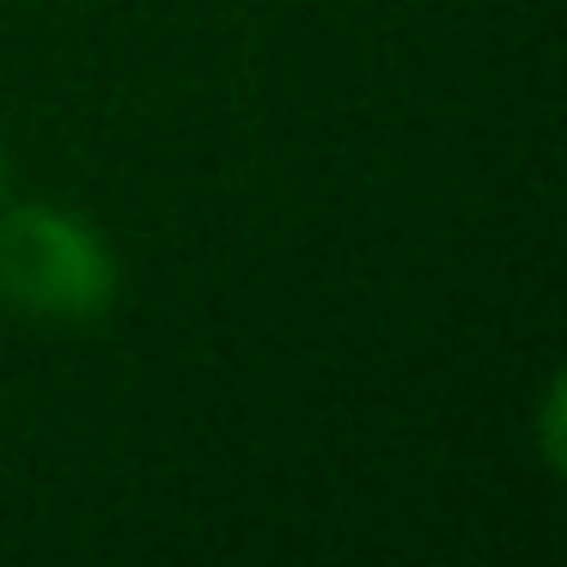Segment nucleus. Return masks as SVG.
I'll list each match as a JSON object with an SVG mask.
<instances>
[{"mask_svg": "<svg viewBox=\"0 0 567 567\" xmlns=\"http://www.w3.org/2000/svg\"><path fill=\"white\" fill-rule=\"evenodd\" d=\"M116 257L99 226L55 202L0 214V299L43 323H99L116 306Z\"/></svg>", "mask_w": 567, "mask_h": 567, "instance_id": "f257e3e1", "label": "nucleus"}, {"mask_svg": "<svg viewBox=\"0 0 567 567\" xmlns=\"http://www.w3.org/2000/svg\"><path fill=\"white\" fill-rule=\"evenodd\" d=\"M0 189H7V153H0Z\"/></svg>", "mask_w": 567, "mask_h": 567, "instance_id": "f03ea898", "label": "nucleus"}]
</instances>
